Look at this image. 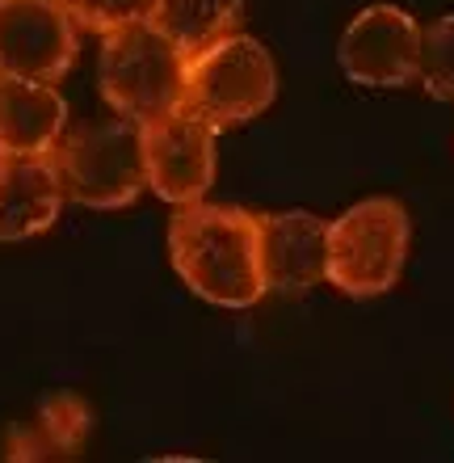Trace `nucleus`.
<instances>
[{"label": "nucleus", "instance_id": "f257e3e1", "mask_svg": "<svg viewBox=\"0 0 454 463\" xmlns=\"http://www.w3.org/2000/svg\"><path fill=\"white\" fill-rule=\"evenodd\" d=\"M177 279L215 307H253L270 295L261 266V215L223 203L177 207L169 223Z\"/></svg>", "mask_w": 454, "mask_h": 463}, {"label": "nucleus", "instance_id": "f03ea898", "mask_svg": "<svg viewBox=\"0 0 454 463\" xmlns=\"http://www.w3.org/2000/svg\"><path fill=\"white\" fill-rule=\"evenodd\" d=\"M63 194L88 211H123L148 190L144 127L135 118H93L80 122L51 152Z\"/></svg>", "mask_w": 454, "mask_h": 463}, {"label": "nucleus", "instance_id": "7ed1b4c3", "mask_svg": "<svg viewBox=\"0 0 454 463\" xmlns=\"http://www.w3.org/2000/svg\"><path fill=\"white\" fill-rule=\"evenodd\" d=\"M278 98V68L257 38L232 34L185 55V93L181 110L198 114L215 131L253 122Z\"/></svg>", "mask_w": 454, "mask_h": 463}, {"label": "nucleus", "instance_id": "20e7f679", "mask_svg": "<svg viewBox=\"0 0 454 463\" xmlns=\"http://www.w3.org/2000/svg\"><path fill=\"white\" fill-rule=\"evenodd\" d=\"M101 98L114 114L135 118L139 127L181 110L185 93V51L152 22L114 30L101 43L97 63Z\"/></svg>", "mask_w": 454, "mask_h": 463}, {"label": "nucleus", "instance_id": "39448f33", "mask_svg": "<svg viewBox=\"0 0 454 463\" xmlns=\"http://www.w3.org/2000/svg\"><path fill=\"white\" fill-rule=\"evenodd\" d=\"M408 211L395 198H362L329 223V282L349 299H375L400 282Z\"/></svg>", "mask_w": 454, "mask_h": 463}, {"label": "nucleus", "instance_id": "423d86ee", "mask_svg": "<svg viewBox=\"0 0 454 463\" xmlns=\"http://www.w3.org/2000/svg\"><path fill=\"white\" fill-rule=\"evenodd\" d=\"M345 80L366 89L412 85L421 72V25L400 5H370L345 25L337 43Z\"/></svg>", "mask_w": 454, "mask_h": 463}, {"label": "nucleus", "instance_id": "0eeeda50", "mask_svg": "<svg viewBox=\"0 0 454 463\" xmlns=\"http://www.w3.org/2000/svg\"><path fill=\"white\" fill-rule=\"evenodd\" d=\"M76 63V22L60 0L0 5V76L60 85Z\"/></svg>", "mask_w": 454, "mask_h": 463}, {"label": "nucleus", "instance_id": "6e6552de", "mask_svg": "<svg viewBox=\"0 0 454 463\" xmlns=\"http://www.w3.org/2000/svg\"><path fill=\"white\" fill-rule=\"evenodd\" d=\"M215 127L190 110H172L144 127L148 190L169 207L202 203L215 185Z\"/></svg>", "mask_w": 454, "mask_h": 463}, {"label": "nucleus", "instance_id": "1a4fd4ad", "mask_svg": "<svg viewBox=\"0 0 454 463\" xmlns=\"http://www.w3.org/2000/svg\"><path fill=\"white\" fill-rule=\"evenodd\" d=\"M261 266H265V287L283 295L329 282V223L311 211L261 215Z\"/></svg>", "mask_w": 454, "mask_h": 463}, {"label": "nucleus", "instance_id": "9d476101", "mask_svg": "<svg viewBox=\"0 0 454 463\" xmlns=\"http://www.w3.org/2000/svg\"><path fill=\"white\" fill-rule=\"evenodd\" d=\"M63 203V182L51 156H13L0 152V244H22L55 228Z\"/></svg>", "mask_w": 454, "mask_h": 463}, {"label": "nucleus", "instance_id": "9b49d317", "mask_svg": "<svg viewBox=\"0 0 454 463\" xmlns=\"http://www.w3.org/2000/svg\"><path fill=\"white\" fill-rule=\"evenodd\" d=\"M68 106L55 85L0 76V152L13 156H51L63 139Z\"/></svg>", "mask_w": 454, "mask_h": 463}, {"label": "nucleus", "instance_id": "f8f14e48", "mask_svg": "<svg viewBox=\"0 0 454 463\" xmlns=\"http://www.w3.org/2000/svg\"><path fill=\"white\" fill-rule=\"evenodd\" d=\"M88 430H93V413L88 404L72 392H60L42 401L30 417L13 421L5 430V447L0 455L9 463H38V459H76L85 447Z\"/></svg>", "mask_w": 454, "mask_h": 463}, {"label": "nucleus", "instance_id": "ddd939ff", "mask_svg": "<svg viewBox=\"0 0 454 463\" xmlns=\"http://www.w3.org/2000/svg\"><path fill=\"white\" fill-rule=\"evenodd\" d=\"M240 17H245V0H160L152 25L164 30L190 55V51L240 30Z\"/></svg>", "mask_w": 454, "mask_h": 463}, {"label": "nucleus", "instance_id": "4468645a", "mask_svg": "<svg viewBox=\"0 0 454 463\" xmlns=\"http://www.w3.org/2000/svg\"><path fill=\"white\" fill-rule=\"evenodd\" d=\"M417 80L438 101L454 106V13L421 30V72Z\"/></svg>", "mask_w": 454, "mask_h": 463}, {"label": "nucleus", "instance_id": "2eb2a0df", "mask_svg": "<svg viewBox=\"0 0 454 463\" xmlns=\"http://www.w3.org/2000/svg\"><path fill=\"white\" fill-rule=\"evenodd\" d=\"M68 17L76 22V30H88V34H114V30H126V25L152 22L160 0H60Z\"/></svg>", "mask_w": 454, "mask_h": 463}, {"label": "nucleus", "instance_id": "dca6fc26", "mask_svg": "<svg viewBox=\"0 0 454 463\" xmlns=\"http://www.w3.org/2000/svg\"><path fill=\"white\" fill-rule=\"evenodd\" d=\"M0 5H5V0H0Z\"/></svg>", "mask_w": 454, "mask_h": 463}]
</instances>
